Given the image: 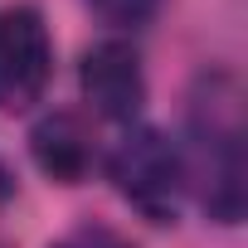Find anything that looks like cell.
I'll use <instances>...</instances> for the list:
<instances>
[{
	"label": "cell",
	"instance_id": "obj_1",
	"mask_svg": "<svg viewBox=\"0 0 248 248\" xmlns=\"http://www.w3.org/2000/svg\"><path fill=\"white\" fill-rule=\"evenodd\" d=\"M190 132H195V166L185 161V175L200 180L204 209L219 224H238L243 214V107L238 83L229 73L204 78L190 107Z\"/></svg>",
	"mask_w": 248,
	"mask_h": 248
},
{
	"label": "cell",
	"instance_id": "obj_2",
	"mask_svg": "<svg viewBox=\"0 0 248 248\" xmlns=\"http://www.w3.org/2000/svg\"><path fill=\"white\" fill-rule=\"evenodd\" d=\"M107 175L117 185V195L132 209H141L156 224H170L180 214V200L190 190L185 175V151L156 132V127H132L117 141V151L107 156Z\"/></svg>",
	"mask_w": 248,
	"mask_h": 248
},
{
	"label": "cell",
	"instance_id": "obj_3",
	"mask_svg": "<svg viewBox=\"0 0 248 248\" xmlns=\"http://www.w3.org/2000/svg\"><path fill=\"white\" fill-rule=\"evenodd\" d=\"M54 73V39L34 5L0 10V112H25L44 97Z\"/></svg>",
	"mask_w": 248,
	"mask_h": 248
},
{
	"label": "cell",
	"instance_id": "obj_4",
	"mask_svg": "<svg viewBox=\"0 0 248 248\" xmlns=\"http://www.w3.org/2000/svg\"><path fill=\"white\" fill-rule=\"evenodd\" d=\"M83 97L93 102L97 117L107 122H137L141 102H146V73H141V54L122 39H102L83 54L78 68Z\"/></svg>",
	"mask_w": 248,
	"mask_h": 248
},
{
	"label": "cell",
	"instance_id": "obj_5",
	"mask_svg": "<svg viewBox=\"0 0 248 248\" xmlns=\"http://www.w3.org/2000/svg\"><path fill=\"white\" fill-rule=\"evenodd\" d=\"M30 151L39 161V170L59 185H78L88 180L93 161H97V146H93V132L83 127L78 112H49L39 127L30 132Z\"/></svg>",
	"mask_w": 248,
	"mask_h": 248
},
{
	"label": "cell",
	"instance_id": "obj_6",
	"mask_svg": "<svg viewBox=\"0 0 248 248\" xmlns=\"http://www.w3.org/2000/svg\"><path fill=\"white\" fill-rule=\"evenodd\" d=\"M88 5H93V15H97L102 25H112V30H141V25L156 20L161 0H88Z\"/></svg>",
	"mask_w": 248,
	"mask_h": 248
},
{
	"label": "cell",
	"instance_id": "obj_7",
	"mask_svg": "<svg viewBox=\"0 0 248 248\" xmlns=\"http://www.w3.org/2000/svg\"><path fill=\"white\" fill-rule=\"evenodd\" d=\"M54 248H137L132 238H122L117 229H107V224H78L73 233H63Z\"/></svg>",
	"mask_w": 248,
	"mask_h": 248
},
{
	"label": "cell",
	"instance_id": "obj_8",
	"mask_svg": "<svg viewBox=\"0 0 248 248\" xmlns=\"http://www.w3.org/2000/svg\"><path fill=\"white\" fill-rule=\"evenodd\" d=\"M10 195H15V170H10L5 161H0V204H5Z\"/></svg>",
	"mask_w": 248,
	"mask_h": 248
}]
</instances>
